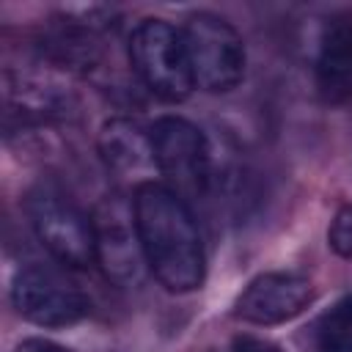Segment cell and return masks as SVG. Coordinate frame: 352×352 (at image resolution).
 I'll return each mask as SVG.
<instances>
[{
	"label": "cell",
	"mask_w": 352,
	"mask_h": 352,
	"mask_svg": "<svg viewBox=\"0 0 352 352\" xmlns=\"http://www.w3.org/2000/svg\"><path fill=\"white\" fill-rule=\"evenodd\" d=\"M132 209L148 272L173 294L195 292L206 278V253L187 201L160 182H146L135 187Z\"/></svg>",
	"instance_id": "obj_1"
},
{
	"label": "cell",
	"mask_w": 352,
	"mask_h": 352,
	"mask_svg": "<svg viewBox=\"0 0 352 352\" xmlns=\"http://www.w3.org/2000/svg\"><path fill=\"white\" fill-rule=\"evenodd\" d=\"M129 63L138 80L162 102H184L195 88L184 36L165 19H143L132 30Z\"/></svg>",
	"instance_id": "obj_2"
},
{
	"label": "cell",
	"mask_w": 352,
	"mask_h": 352,
	"mask_svg": "<svg viewBox=\"0 0 352 352\" xmlns=\"http://www.w3.org/2000/svg\"><path fill=\"white\" fill-rule=\"evenodd\" d=\"M30 226L44 250L69 270L96 264L94 220L72 198L52 187H36L25 201Z\"/></svg>",
	"instance_id": "obj_3"
},
{
	"label": "cell",
	"mask_w": 352,
	"mask_h": 352,
	"mask_svg": "<svg viewBox=\"0 0 352 352\" xmlns=\"http://www.w3.org/2000/svg\"><path fill=\"white\" fill-rule=\"evenodd\" d=\"M184 47L195 88L209 94H228L245 77V41L231 22L217 14L198 11L184 28Z\"/></svg>",
	"instance_id": "obj_4"
},
{
	"label": "cell",
	"mask_w": 352,
	"mask_h": 352,
	"mask_svg": "<svg viewBox=\"0 0 352 352\" xmlns=\"http://www.w3.org/2000/svg\"><path fill=\"white\" fill-rule=\"evenodd\" d=\"M14 311L38 327H69L91 314V300L82 289L55 267L30 264L11 280Z\"/></svg>",
	"instance_id": "obj_5"
},
{
	"label": "cell",
	"mask_w": 352,
	"mask_h": 352,
	"mask_svg": "<svg viewBox=\"0 0 352 352\" xmlns=\"http://www.w3.org/2000/svg\"><path fill=\"white\" fill-rule=\"evenodd\" d=\"M148 129L157 170L168 182L165 187L184 201L204 195L209 184V146L204 132L182 116H162Z\"/></svg>",
	"instance_id": "obj_6"
},
{
	"label": "cell",
	"mask_w": 352,
	"mask_h": 352,
	"mask_svg": "<svg viewBox=\"0 0 352 352\" xmlns=\"http://www.w3.org/2000/svg\"><path fill=\"white\" fill-rule=\"evenodd\" d=\"M91 220L96 236V264L102 267L104 278L121 289L138 286L148 264L143 256L132 201L121 195H107L96 204Z\"/></svg>",
	"instance_id": "obj_7"
},
{
	"label": "cell",
	"mask_w": 352,
	"mask_h": 352,
	"mask_svg": "<svg viewBox=\"0 0 352 352\" xmlns=\"http://www.w3.org/2000/svg\"><path fill=\"white\" fill-rule=\"evenodd\" d=\"M314 300V286L297 272H261L234 300V319L248 324H283L300 316Z\"/></svg>",
	"instance_id": "obj_8"
},
{
	"label": "cell",
	"mask_w": 352,
	"mask_h": 352,
	"mask_svg": "<svg viewBox=\"0 0 352 352\" xmlns=\"http://www.w3.org/2000/svg\"><path fill=\"white\" fill-rule=\"evenodd\" d=\"M314 74L324 104H346L352 99V16H333L324 25Z\"/></svg>",
	"instance_id": "obj_9"
},
{
	"label": "cell",
	"mask_w": 352,
	"mask_h": 352,
	"mask_svg": "<svg viewBox=\"0 0 352 352\" xmlns=\"http://www.w3.org/2000/svg\"><path fill=\"white\" fill-rule=\"evenodd\" d=\"M96 146H99L102 162L116 176L132 179V176H146V173L157 170L151 129L140 126L132 118L116 116V118L104 121L102 129H99Z\"/></svg>",
	"instance_id": "obj_10"
},
{
	"label": "cell",
	"mask_w": 352,
	"mask_h": 352,
	"mask_svg": "<svg viewBox=\"0 0 352 352\" xmlns=\"http://www.w3.org/2000/svg\"><path fill=\"white\" fill-rule=\"evenodd\" d=\"M316 352H352V294L341 297L319 319Z\"/></svg>",
	"instance_id": "obj_11"
},
{
	"label": "cell",
	"mask_w": 352,
	"mask_h": 352,
	"mask_svg": "<svg viewBox=\"0 0 352 352\" xmlns=\"http://www.w3.org/2000/svg\"><path fill=\"white\" fill-rule=\"evenodd\" d=\"M327 245L336 256L352 258V201L341 206L327 228Z\"/></svg>",
	"instance_id": "obj_12"
},
{
	"label": "cell",
	"mask_w": 352,
	"mask_h": 352,
	"mask_svg": "<svg viewBox=\"0 0 352 352\" xmlns=\"http://www.w3.org/2000/svg\"><path fill=\"white\" fill-rule=\"evenodd\" d=\"M231 352H280V346H275L272 341L267 338H258V336H236L231 341Z\"/></svg>",
	"instance_id": "obj_13"
},
{
	"label": "cell",
	"mask_w": 352,
	"mask_h": 352,
	"mask_svg": "<svg viewBox=\"0 0 352 352\" xmlns=\"http://www.w3.org/2000/svg\"><path fill=\"white\" fill-rule=\"evenodd\" d=\"M14 352H69V349L55 341H47V338H25L16 344Z\"/></svg>",
	"instance_id": "obj_14"
}]
</instances>
